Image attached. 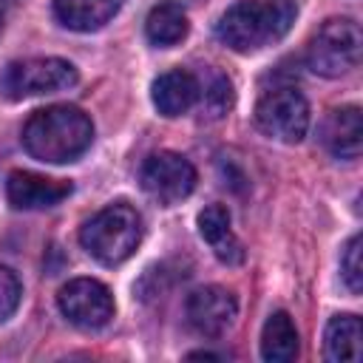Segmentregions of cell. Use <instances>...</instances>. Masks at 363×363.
I'll return each mask as SVG.
<instances>
[{
    "label": "cell",
    "instance_id": "18",
    "mask_svg": "<svg viewBox=\"0 0 363 363\" xmlns=\"http://www.w3.org/2000/svg\"><path fill=\"white\" fill-rule=\"evenodd\" d=\"M199 96H201V111L210 119H218L233 108V82L224 74H213L210 85L199 91Z\"/></svg>",
    "mask_w": 363,
    "mask_h": 363
},
{
    "label": "cell",
    "instance_id": "5",
    "mask_svg": "<svg viewBox=\"0 0 363 363\" xmlns=\"http://www.w3.org/2000/svg\"><path fill=\"white\" fill-rule=\"evenodd\" d=\"M77 85V68L60 57L14 60L0 74V94L6 99H28L40 94H57Z\"/></svg>",
    "mask_w": 363,
    "mask_h": 363
},
{
    "label": "cell",
    "instance_id": "3",
    "mask_svg": "<svg viewBox=\"0 0 363 363\" xmlns=\"http://www.w3.org/2000/svg\"><path fill=\"white\" fill-rule=\"evenodd\" d=\"M142 241V216L125 204H108L91 216L79 230V244L105 267L128 261Z\"/></svg>",
    "mask_w": 363,
    "mask_h": 363
},
{
    "label": "cell",
    "instance_id": "6",
    "mask_svg": "<svg viewBox=\"0 0 363 363\" xmlns=\"http://www.w3.org/2000/svg\"><path fill=\"white\" fill-rule=\"evenodd\" d=\"M255 125L269 139L295 145L306 136L309 128V102L292 85H278L261 94L255 105Z\"/></svg>",
    "mask_w": 363,
    "mask_h": 363
},
{
    "label": "cell",
    "instance_id": "15",
    "mask_svg": "<svg viewBox=\"0 0 363 363\" xmlns=\"http://www.w3.org/2000/svg\"><path fill=\"white\" fill-rule=\"evenodd\" d=\"M122 0H54V14L65 28L74 31H96L116 11Z\"/></svg>",
    "mask_w": 363,
    "mask_h": 363
},
{
    "label": "cell",
    "instance_id": "17",
    "mask_svg": "<svg viewBox=\"0 0 363 363\" xmlns=\"http://www.w3.org/2000/svg\"><path fill=\"white\" fill-rule=\"evenodd\" d=\"M298 329L286 312H272L261 332V357L267 363H289L298 357Z\"/></svg>",
    "mask_w": 363,
    "mask_h": 363
},
{
    "label": "cell",
    "instance_id": "12",
    "mask_svg": "<svg viewBox=\"0 0 363 363\" xmlns=\"http://www.w3.org/2000/svg\"><path fill=\"white\" fill-rule=\"evenodd\" d=\"M199 233L221 264L235 267L244 261V244L235 238L230 227V213L224 204H210L199 213Z\"/></svg>",
    "mask_w": 363,
    "mask_h": 363
},
{
    "label": "cell",
    "instance_id": "20",
    "mask_svg": "<svg viewBox=\"0 0 363 363\" xmlns=\"http://www.w3.org/2000/svg\"><path fill=\"white\" fill-rule=\"evenodd\" d=\"M20 295H23V286L17 281V275L0 264V323L9 320L20 303Z\"/></svg>",
    "mask_w": 363,
    "mask_h": 363
},
{
    "label": "cell",
    "instance_id": "21",
    "mask_svg": "<svg viewBox=\"0 0 363 363\" xmlns=\"http://www.w3.org/2000/svg\"><path fill=\"white\" fill-rule=\"evenodd\" d=\"M3 9H6V3L0 0V31H3Z\"/></svg>",
    "mask_w": 363,
    "mask_h": 363
},
{
    "label": "cell",
    "instance_id": "7",
    "mask_svg": "<svg viewBox=\"0 0 363 363\" xmlns=\"http://www.w3.org/2000/svg\"><path fill=\"white\" fill-rule=\"evenodd\" d=\"M139 182L142 190L156 199L159 204L170 207L182 199H187L196 187V167L173 150H159L153 156L145 159L142 170H139Z\"/></svg>",
    "mask_w": 363,
    "mask_h": 363
},
{
    "label": "cell",
    "instance_id": "2",
    "mask_svg": "<svg viewBox=\"0 0 363 363\" xmlns=\"http://www.w3.org/2000/svg\"><path fill=\"white\" fill-rule=\"evenodd\" d=\"M295 17V0H241L221 14L216 34L227 48L238 54H252L278 43L292 28Z\"/></svg>",
    "mask_w": 363,
    "mask_h": 363
},
{
    "label": "cell",
    "instance_id": "19",
    "mask_svg": "<svg viewBox=\"0 0 363 363\" xmlns=\"http://www.w3.org/2000/svg\"><path fill=\"white\" fill-rule=\"evenodd\" d=\"M340 275L352 295H360L363 289V238L352 235L343 255H340Z\"/></svg>",
    "mask_w": 363,
    "mask_h": 363
},
{
    "label": "cell",
    "instance_id": "4",
    "mask_svg": "<svg viewBox=\"0 0 363 363\" xmlns=\"http://www.w3.org/2000/svg\"><path fill=\"white\" fill-rule=\"evenodd\" d=\"M360 54H363L360 26L349 17H332L312 37L309 51H306V62L315 74L335 79V77H343L352 68H357Z\"/></svg>",
    "mask_w": 363,
    "mask_h": 363
},
{
    "label": "cell",
    "instance_id": "1",
    "mask_svg": "<svg viewBox=\"0 0 363 363\" xmlns=\"http://www.w3.org/2000/svg\"><path fill=\"white\" fill-rule=\"evenodd\" d=\"M94 139L88 113L74 105H51L34 111L23 125V147L48 164H65L79 159Z\"/></svg>",
    "mask_w": 363,
    "mask_h": 363
},
{
    "label": "cell",
    "instance_id": "16",
    "mask_svg": "<svg viewBox=\"0 0 363 363\" xmlns=\"http://www.w3.org/2000/svg\"><path fill=\"white\" fill-rule=\"evenodd\" d=\"M187 28H190L187 11L176 0H164V3L153 6L147 20H145V34L159 48H170V45L182 43L187 37Z\"/></svg>",
    "mask_w": 363,
    "mask_h": 363
},
{
    "label": "cell",
    "instance_id": "11",
    "mask_svg": "<svg viewBox=\"0 0 363 363\" xmlns=\"http://www.w3.org/2000/svg\"><path fill=\"white\" fill-rule=\"evenodd\" d=\"M320 142L335 159H357L363 147V116L357 105H343L329 111L323 128H320Z\"/></svg>",
    "mask_w": 363,
    "mask_h": 363
},
{
    "label": "cell",
    "instance_id": "13",
    "mask_svg": "<svg viewBox=\"0 0 363 363\" xmlns=\"http://www.w3.org/2000/svg\"><path fill=\"white\" fill-rule=\"evenodd\" d=\"M199 79L196 74L190 71H182V68H173L167 74H162L156 82H153V105L162 116H182L187 113L196 99H199Z\"/></svg>",
    "mask_w": 363,
    "mask_h": 363
},
{
    "label": "cell",
    "instance_id": "14",
    "mask_svg": "<svg viewBox=\"0 0 363 363\" xmlns=\"http://www.w3.org/2000/svg\"><path fill=\"white\" fill-rule=\"evenodd\" d=\"M363 352V326L357 315H335L323 332V357L329 363H357Z\"/></svg>",
    "mask_w": 363,
    "mask_h": 363
},
{
    "label": "cell",
    "instance_id": "8",
    "mask_svg": "<svg viewBox=\"0 0 363 363\" xmlns=\"http://www.w3.org/2000/svg\"><path fill=\"white\" fill-rule=\"evenodd\" d=\"M60 312L79 329H99L113 318V295L96 278H74L57 295Z\"/></svg>",
    "mask_w": 363,
    "mask_h": 363
},
{
    "label": "cell",
    "instance_id": "10",
    "mask_svg": "<svg viewBox=\"0 0 363 363\" xmlns=\"http://www.w3.org/2000/svg\"><path fill=\"white\" fill-rule=\"evenodd\" d=\"M74 193L71 182L48 179L31 170H11L6 179V199L14 210H45Z\"/></svg>",
    "mask_w": 363,
    "mask_h": 363
},
{
    "label": "cell",
    "instance_id": "9",
    "mask_svg": "<svg viewBox=\"0 0 363 363\" xmlns=\"http://www.w3.org/2000/svg\"><path fill=\"white\" fill-rule=\"evenodd\" d=\"M238 315V303L224 286H201L187 298V320L204 337L224 335Z\"/></svg>",
    "mask_w": 363,
    "mask_h": 363
}]
</instances>
